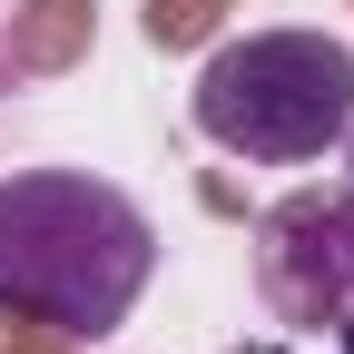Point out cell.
<instances>
[{"instance_id": "6da1fadb", "label": "cell", "mask_w": 354, "mask_h": 354, "mask_svg": "<svg viewBox=\"0 0 354 354\" xmlns=\"http://www.w3.org/2000/svg\"><path fill=\"white\" fill-rule=\"evenodd\" d=\"M158 276L148 207L88 167H20L0 177V315L50 335H118Z\"/></svg>"}, {"instance_id": "7a4b0ae2", "label": "cell", "mask_w": 354, "mask_h": 354, "mask_svg": "<svg viewBox=\"0 0 354 354\" xmlns=\"http://www.w3.org/2000/svg\"><path fill=\"white\" fill-rule=\"evenodd\" d=\"M197 128L256 167L325 158L354 128V50L325 30H246L197 69Z\"/></svg>"}, {"instance_id": "3957f363", "label": "cell", "mask_w": 354, "mask_h": 354, "mask_svg": "<svg viewBox=\"0 0 354 354\" xmlns=\"http://www.w3.org/2000/svg\"><path fill=\"white\" fill-rule=\"evenodd\" d=\"M256 286L276 305V325H344L354 315V207L286 197L256 227Z\"/></svg>"}, {"instance_id": "277c9868", "label": "cell", "mask_w": 354, "mask_h": 354, "mask_svg": "<svg viewBox=\"0 0 354 354\" xmlns=\"http://www.w3.org/2000/svg\"><path fill=\"white\" fill-rule=\"evenodd\" d=\"M344 207H354V128H344Z\"/></svg>"}, {"instance_id": "5b68a950", "label": "cell", "mask_w": 354, "mask_h": 354, "mask_svg": "<svg viewBox=\"0 0 354 354\" xmlns=\"http://www.w3.org/2000/svg\"><path fill=\"white\" fill-rule=\"evenodd\" d=\"M335 335H344V344H335V354H354V315H344V325H335Z\"/></svg>"}]
</instances>
